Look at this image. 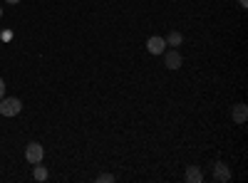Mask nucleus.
Instances as JSON below:
<instances>
[{"label":"nucleus","mask_w":248,"mask_h":183,"mask_svg":"<svg viewBox=\"0 0 248 183\" xmlns=\"http://www.w3.org/2000/svg\"><path fill=\"white\" fill-rule=\"evenodd\" d=\"M20 112H23V101L17 97H3L0 99V114L3 116H17Z\"/></svg>","instance_id":"obj_1"},{"label":"nucleus","mask_w":248,"mask_h":183,"mask_svg":"<svg viewBox=\"0 0 248 183\" xmlns=\"http://www.w3.org/2000/svg\"><path fill=\"white\" fill-rule=\"evenodd\" d=\"M43 156H45V151H43V146L37 144V141H30L28 144V149H25V158H28V164H40L43 161Z\"/></svg>","instance_id":"obj_2"},{"label":"nucleus","mask_w":248,"mask_h":183,"mask_svg":"<svg viewBox=\"0 0 248 183\" xmlns=\"http://www.w3.org/2000/svg\"><path fill=\"white\" fill-rule=\"evenodd\" d=\"M147 50L152 52V55H164V50H167V40L164 37H149L147 40Z\"/></svg>","instance_id":"obj_3"},{"label":"nucleus","mask_w":248,"mask_h":183,"mask_svg":"<svg viewBox=\"0 0 248 183\" xmlns=\"http://www.w3.org/2000/svg\"><path fill=\"white\" fill-rule=\"evenodd\" d=\"M214 178H216L218 183H229V181H231V171H229V166H226L223 161L214 164Z\"/></svg>","instance_id":"obj_4"},{"label":"nucleus","mask_w":248,"mask_h":183,"mask_svg":"<svg viewBox=\"0 0 248 183\" xmlns=\"http://www.w3.org/2000/svg\"><path fill=\"white\" fill-rule=\"evenodd\" d=\"M164 65L169 70H179L181 67V55L176 50H164Z\"/></svg>","instance_id":"obj_5"},{"label":"nucleus","mask_w":248,"mask_h":183,"mask_svg":"<svg viewBox=\"0 0 248 183\" xmlns=\"http://www.w3.org/2000/svg\"><path fill=\"white\" fill-rule=\"evenodd\" d=\"M231 119L236 121V124H243V121L248 119V107H246V104H233V109H231Z\"/></svg>","instance_id":"obj_6"},{"label":"nucleus","mask_w":248,"mask_h":183,"mask_svg":"<svg viewBox=\"0 0 248 183\" xmlns=\"http://www.w3.org/2000/svg\"><path fill=\"white\" fill-rule=\"evenodd\" d=\"M186 181H189V183H201L203 181L201 169L199 166H189V169H186Z\"/></svg>","instance_id":"obj_7"},{"label":"nucleus","mask_w":248,"mask_h":183,"mask_svg":"<svg viewBox=\"0 0 248 183\" xmlns=\"http://www.w3.org/2000/svg\"><path fill=\"white\" fill-rule=\"evenodd\" d=\"M181 42H184V35H181V32L171 30V32L167 35V45H171V47H179Z\"/></svg>","instance_id":"obj_8"},{"label":"nucleus","mask_w":248,"mask_h":183,"mask_svg":"<svg viewBox=\"0 0 248 183\" xmlns=\"http://www.w3.org/2000/svg\"><path fill=\"white\" fill-rule=\"evenodd\" d=\"M32 178H35V181H47V169H45V166H40V164H35V169H32Z\"/></svg>","instance_id":"obj_9"},{"label":"nucleus","mask_w":248,"mask_h":183,"mask_svg":"<svg viewBox=\"0 0 248 183\" xmlns=\"http://www.w3.org/2000/svg\"><path fill=\"white\" fill-rule=\"evenodd\" d=\"M112 181H114V176H112V173H102V176L97 178V183H112Z\"/></svg>","instance_id":"obj_10"},{"label":"nucleus","mask_w":248,"mask_h":183,"mask_svg":"<svg viewBox=\"0 0 248 183\" xmlns=\"http://www.w3.org/2000/svg\"><path fill=\"white\" fill-rule=\"evenodd\" d=\"M3 97H5V82L0 79V99H3Z\"/></svg>","instance_id":"obj_11"},{"label":"nucleus","mask_w":248,"mask_h":183,"mask_svg":"<svg viewBox=\"0 0 248 183\" xmlns=\"http://www.w3.org/2000/svg\"><path fill=\"white\" fill-rule=\"evenodd\" d=\"M238 3H241V8H248V0H238Z\"/></svg>","instance_id":"obj_12"},{"label":"nucleus","mask_w":248,"mask_h":183,"mask_svg":"<svg viewBox=\"0 0 248 183\" xmlns=\"http://www.w3.org/2000/svg\"><path fill=\"white\" fill-rule=\"evenodd\" d=\"M8 3H10V5H15V3H20V0H8Z\"/></svg>","instance_id":"obj_13"},{"label":"nucleus","mask_w":248,"mask_h":183,"mask_svg":"<svg viewBox=\"0 0 248 183\" xmlns=\"http://www.w3.org/2000/svg\"><path fill=\"white\" fill-rule=\"evenodd\" d=\"M0 17H3V8H0Z\"/></svg>","instance_id":"obj_14"}]
</instances>
